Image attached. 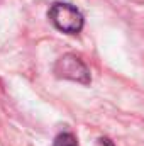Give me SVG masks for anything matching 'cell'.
<instances>
[{
  "mask_svg": "<svg viewBox=\"0 0 144 146\" xmlns=\"http://www.w3.org/2000/svg\"><path fill=\"white\" fill-rule=\"evenodd\" d=\"M51 146H78V139H76V136L73 133L66 131V133H59L54 138Z\"/></svg>",
  "mask_w": 144,
  "mask_h": 146,
  "instance_id": "3",
  "label": "cell"
},
{
  "mask_svg": "<svg viewBox=\"0 0 144 146\" xmlns=\"http://www.w3.org/2000/svg\"><path fill=\"white\" fill-rule=\"evenodd\" d=\"M98 145L100 146H114V143H112L108 138H100V139H98Z\"/></svg>",
  "mask_w": 144,
  "mask_h": 146,
  "instance_id": "4",
  "label": "cell"
},
{
  "mask_svg": "<svg viewBox=\"0 0 144 146\" xmlns=\"http://www.w3.org/2000/svg\"><path fill=\"white\" fill-rule=\"evenodd\" d=\"M49 21L54 24L56 29L66 34H78L83 29V14L71 3L56 2L51 5L48 12Z\"/></svg>",
  "mask_w": 144,
  "mask_h": 146,
  "instance_id": "1",
  "label": "cell"
},
{
  "mask_svg": "<svg viewBox=\"0 0 144 146\" xmlns=\"http://www.w3.org/2000/svg\"><path fill=\"white\" fill-rule=\"evenodd\" d=\"M53 72L58 78H63V80L76 82V83H81V85H90L92 83L90 70L73 53H66L61 58H58L54 66H53Z\"/></svg>",
  "mask_w": 144,
  "mask_h": 146,
  "instance_id": "2",
  "label": "cell"
}]
</instances>
